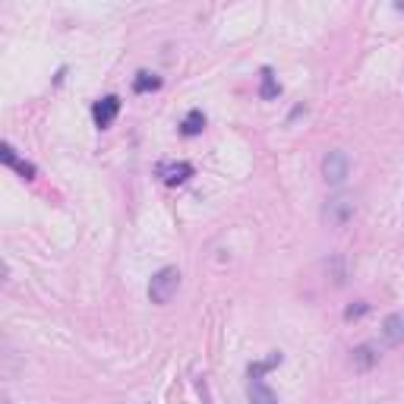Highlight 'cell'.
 Wrapping results in <instances>:
<instances>
[{"label": "cell", "instance_id": "1", "mask_svg": "<svg viewBox=\"0 0 404 404\" xmlns=\"http://www.w3.org/2000/svg\"><path fill=\"white\" fill-rule=\"evenodd\" d=\"M177 287H180V272L174 269V265H165V269L155 272L152 281H149V300L158 304V306H165V304H171V297L177 294Z\"/></svg>", "mask_w": 404, "mask_h": 404}, {"label": "cell", "instance_id": "2", "mask_svg": "<svg viewBox=\"0 0 404 404\" xmlns=\"http://www.w3.org/2000/svg\"><path fill=\"white\" fill-rule=\"evenodd\" d=\"M347 171H351V158H347L341 149H331V152L322 158V177H325V184L341 186V184H345V177H347Z\"/></svg>", "mask_w": 404, "mask_h": 404}, {"label": "cell", "instance_id": "3", "mask_svg": "<svg viewBox=\"0 0 404 404\" xmlns=\"http://www.w3.org/2000/svg\"><path fill=\"white\" fill-rule=\"evenodd\" d=\"M354 212H357V206H354L351 196H335V199H329V202H325L322 218L329 221L331 227H345L347 221L354 218Z\"/></svg>", "mask_w": 404, "mask_h": 404}, {"label": "cell", "instance_id": "4", "mask_svg": "<svg viewBox=\"0 0 404 404\" xmlns=\"http://www.w3.org/2000/svg\"><path fill=\"white\" fill-rule=\"evenodd\" d=\"M117 114H120V98H117V95H105L101 101H95V105H92V120H95L98 130H107V126L117 120Z\"/></svg>", "mask_w": 404, "mask_h": 404}, {"label": "cell", "instance_id": "5", "mask_svg": "<svg viewBox=\"0 0 404 404\" xmlns=\"http://www.w3.org/2000/svg\"><path fill=\"white\" fill-rule=\"evenodd\" d=\"M158 177L165 180L167 186H180L193 177V165L190 161H165V165L158 167Z\"/></svg>", "mask_w": 404, "mask_h": 404}, {"label": "cell", "instance_id": "6", "mask_svg": "<svg viewBox=\"0 0 404 404\" xmlns=\"http://www.w3.org/2000/svg\"><path fill=\"white\" fill-rule=\"evenodd\" d=\"M246 395H250L253 404H278V398H275V391L265 385L262 376H250V385H246Z\"/></svg>", "mask_w": 404, "mask_h": 404}, {"label": "cell", "instance_id": "7", "mask_svg": "<svg viewBox=\"0 0 404 404\" xmlns=\"http://www.w3.org/2000/svg\"><path fill=\"white\" fill-rule=\"evenodd\" d=\"M382 338H385V345H391V347L404 341V316H401V313H391V316H385Z\"/></svg>", "mask_w": 404, "mask_h": 404}, {"label": "cell", "instance_id": "8", "mask_svg": "<svg viewBox=\"0 0 404 404\" xmlns=\"http://www.w3.org/2000/svg\"><path fill=\"white\" fill-rule=\"evenodd\" d=\"M3 165H7V167H13V171L20 174L22 180H35V165H29V161H22L20 155H16V149L10 146V142H7V146H3Z\"/></svg>", "mask_w": 404, "mask_h": 404}, {"label": "cell", "instance_id": "9", "mask_svg": "<svg viewBox=\"0 0 404 404\" xmlns=\"http://www.w3.org/2000/svg\"><path fill=\"white\" fill-rule=\"evenodd\" d=\"M278 95H281V86H278V80H275L272 66H262V82H259V98H262V101H272V98H278Z\"/></svg>", "mask_w": 404, "mask_h": 404}, {"label": "cell", "instance_id": "10", "mask_svg": "<svg viewBox=\"0 0 404 404\" xmlns=\"http://www.w3.org/2000/svg\"><path fill=\"white\" fill-rule=\"evenodd\" d=\"M202 130H206V114L199 111V107H193L184 117V124H180V133H184V136H199Z\"/></svg>", "mask_w": 404, "mask_h": 404}, {"label": "cell", "instance_id": "11", "mask_svg": "<svg viewBox=\"0 0 404 404\" xmlns=\"http://www.w3.org/2000/svg\"><path fill=\"white\" fill-rule=\"evenodd\" d=\"M158 89H161V80L155 73H146V70H142V73H136V80H133V92H136V95L158 92Z\"/></svg>", "mask_w": 404, "mask_h": 404}, {"label": "cell", "instance_id": "12", "mask_svg": "<svg viewBox=\"0 0 404 404\" xmlns=\"http://www.w3.org/2000/svg\"><path fill=\"white\" fill-rule=\"evenodd\" d=\"M379 360V354L373 351V345H360V347H354V366L357 370H370L373 364Z\"/></svg>", "mask_w": 404, "mask_h": 404}, {"label": "cell", "instance_id": "13", "mask_svg": "<svg viewBox=\"0 0 404 404\" xmlns=\"http://www.w3.org/2000/svg\"><path fill=\"white\" fill-rule=\"evenodd\" d=\"M366 313H370V304H366V300H357V304H351L345 310V322H357V319H364Z\"/></svg>", "mask_w": 404, "mask_h": 404}, {"label": "cell", "instance_id": "14", "mask_svg": "<svg viewBox=\"0 0 404 404\" xmlns=\"http://www.w3.org/2000/svg\"><path fill=\"white\" fill-rule=\"evenodd\" d=\"M281 364V354H272L269 360H259V364H253L250 366V376H262V373H269L272 366H278Z\"/></svg>", "mask_w": 404, "mask_h": 404}]
</instances>
